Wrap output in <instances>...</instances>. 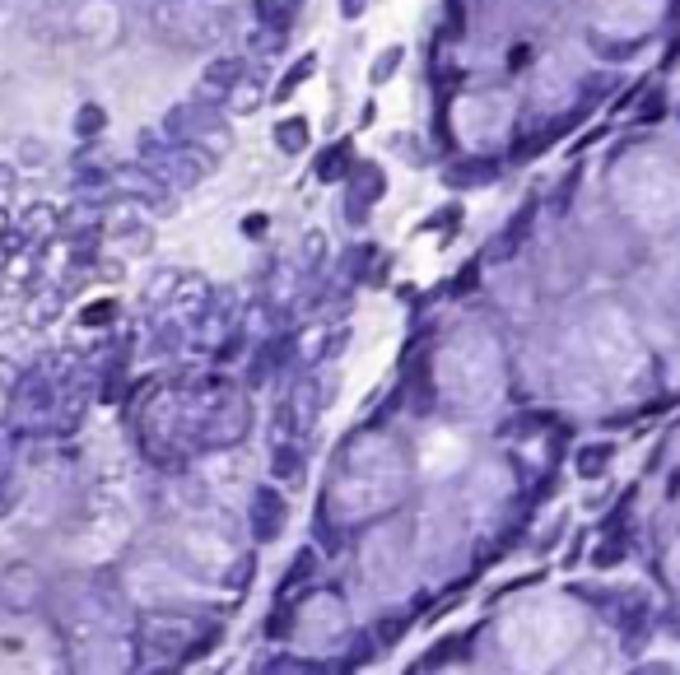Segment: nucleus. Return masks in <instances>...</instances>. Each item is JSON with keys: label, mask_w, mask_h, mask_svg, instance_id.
I'll list each match as a JSON object with an SVG mask.
<instances>
[{"label": "nucleus", "mask_w": 680, "mask_h": 675, "mask_svg": "<svg viewBox=\"0 0 680 675\" xmlns=\"http://www.w3.org/2000/svg\"><path fill=\"white\" fill-rule=\"evenodd\" d=\"M107 192L113 196H126V201H141L159 214H173L177 210V196H173V186L163 182L150 164H122L107 173Z\"/></svg>", "instance_id": "obj_1"}, {"label": "nucleus", "mask_w": 680, "mask_h": 675, "mask_svg": "<svg viewBox=\"0 0 680 675\" xmlns=\"http://www.w3.org/2000/svg\"><path fill=\"white\" fill-rule=\"evenodd\" d=\"M154 173L168 186H196V182H205L214 173V154L201 149V145H192V140H173L168 154L154 164Z\"/></svg>", "instance_id": "obj_2"}, {"label": "nucleus", "mask_w": 680, "mask_h": 675, "mask_svg": "<svg viewBox=\"0 0 680 675\" xmlns=\"http://www.w3.org/2000/svg\"><path fill=\"white\" fill-rule=\"evenodd\" d=\"M387 196V177L377 164H355L345 177V214H349V224H364L368 220V210Z\"/></svg>", "instance_id": "obj_3"}, {"label": "nucleus", "mask_w": 680, "mask_h": 675, "mask_svg": "<svg viewBox=\"0 0 680 675\" xmlns=\"http://www.w3.org/2000/svg\"><path fill=\"white\" fill-rule=\"evenodd\" d=\"M248 70H252V61H248V57H238V51H233V57H214V61L201 70L196 98H201V103H210V107L229 103V89H233V85H238V79L248 75Z\"/></svg>", "instance_id": "obj_4"}, {"label": "nucleus", "mask_w": 680, "mask_h": 675, "mask_svg": "<svg viewBox=\"0 0 680 675\" xmlns=\"http://www.w3.org/2000/svg\"><path fill=\"white\" fill-rule=\"evenodd\" d=\"M285 522H289L285 499H280L276 490H266V484H261V490L252 494V536H257V540H280Z\"/></svg>", "instance_id": "obj_5"}, {"label": "nucleus", "mask_w": 680, "mask_h": 675, "mask_svg": "<svg viewBox=\"0 0 680 675\" xmlns=\"http://www.w3.org/2000/svg\"><path fill=\"white\" fill-rule=\"evenodd\" d=\"M499 177V164L494 158H452L448 164V186H489Z\"/></svg>", "instance_id": "obj_6"}, {"label": "nucleus", "mask_w": 680, "mask_h": 675, "mask_svg": "<svg viewBox=\"0 0 680 675\" xmlns=\"http://www.w3.org/2000/svg\"><path fill=\"white\" fill-rule=\"evenodd\" d=\"M349 168H355V149H349V140H336V145H326L317 154L313 177L317 182H340V177H349Z\"/></svg>", "instance_id": "obj_7"}, {"label": "nucleus", "mask_w": 680, "mask_h": 675, "mask_svg": "<svg viewBox=\"0 0 680 675\" xmlns=\"http://www.w3.org/2000/svg\"><path fill=\"white\" fill-rule=\"evenodd\" d=\"M261 103H266V89H261L257 70H248V75H242L238 85L229 89V112H233V117H252Z\"/></svg>", "instance_id": "obj_8"}, {"label": "nucleus", "mask_w": 680, "mask_h": 675, "mask_svg": "<svg viewBox=\"0 0 680 675\" xmlns=\"http://www.w3.org/2000/svg\"><path fill=\"white\" fill-rule=\"evenodd\" d=\"M270 475L294 484V480H304V447H289V443H276L270 447Z\"/></svg>", "instance_id": "obj_9"}, {"label": "nucleus", "mask_w": 680, "mask_h": 675, "mask_svg": "<svg viewBox=\"0 0 680 675\" xmlns=\"http://www.w3.org/2000/svg\"><path fill=\"white\" fill-rule=\"evenodd\" d=\"M252 14H257V23H266V29L289 33V29H294L298 5H289V0H252Z\"/></svg>", "instance_id": "obj_10"}, {"label": "nucleus", "mask_w": 680, "mask_h": 675, "mask_svg": "<svg viewBox=\"0 0 680 675\" xmlns=\"http://www.w3.org/2000/svg\"><path fill=\"white\" fill-rule=\"evenodd\" d=\"M308 140H313V130H308L304 117H285V122L276 126V145H280V154H304Z\"/></svg>", "instance_id": "obj_11"}, {"label": "nucleus", "mask_w": 680, "mask_h": 675, "mask_svg": "<svg viewBox=\"0 0 680 675\" xmlns=\"http://www.w3.org/2000/svg\"><path fill=\"white\" fill-rule=\"evenodd\" d=\"M596 569H615V563L630 559V531H606V540L596 545Z\"/></svg>", "instance_id": "obj_12"}, {"label": "nucleus", "mask_w": 680, "mask_h": 675, "mask_svg": "<svg viewBox=\"0 0 680 675\" xmlns=\"http://www.w3.org/2000/svg\"><path fill=\"white\" fill-rule=\"evenodd\" d=\"M531 214H536V205H522L518 214H512V224L499 233V242H494V256H499V261H503V256H512V248H518L522 233L531 229Z\"/></svg>", "instance_id": "obj_13"}, {"label": "nucleus", "mask_w": 680, "mask_h": 675, "mask_svg": "<svg viewBox=\"0 0 680 675\" xmlns=\"http://www.w3.org/2000/svg\"><path fill=\"white\" fill-rule=\"evenodd\" d=\"M611 456H615V443H592V447H583V452H578V475H583V480H596V475L611 466Z\"/></svg>", "instance_id": "obj_14"}, {"label": "nucleus", "mask_w": 680, "mask_h": 675, "mask_svg": "<svg viewBox=\"0 0 680 675\" xmlns=\"http://www.w3.org/2000/svg\"><path fill=\"white\" fill-rule=\"evenodd\" d=\"M313 70H317V57H313V51H304V61H294V66H289V75L276 85V103H289V98H294V89L304 85V79H313Z\"/></svg>", "instance_id": "obj_15"}, {"label": "nucleus", "mask_w": 680, "mask_h": 675, "mask_svg": "<svg viewBox=\"0 0 680 675\" xmlns=\"http://www.w3.org/2000/svg\"><path fill=\"white\" fill-rule=\"evenodd\" d=\"M401 61H405V51H401V47H387V51H383V57H377V61H373V70H368V79H373V89H377V85H387V79H392V75L401 70Z\"/></svg>", "instance_id": "obj_16"}, {"label": "nucleus", "mask_w": 680, "mask_h": 675, "mask_svg": "<svg viewBox=\"0 0 680 675\" xmlns=\"http://www.w3.org/2000/svg\"><path fill=\"white\" fill-rule=\"evenodd\" d=\"M107 126V117H103V107L98 103H85L79 107V117H75V130H79V140H94V135Z\"/></svg>", "instance_id": "obj_17"}, {"label": "nucleus", "mask_w": 680, "mask_h": 675, "mask_svg": "<svg viewBox=\"0 0 680 675\" xmlns=\"http://www.w3.org/2000/svg\"><path fill=\"white\" fill-rule=\"evenodd\" d=\"M285 38H289V33L257 23V33H252V51H261V57H276V51H285Z\"/></svg>", "instance_id": "obj_18"}, {"label": "nucleus", "mask_w": 680, "mask_h": 675, "mask_svg": "<svg viewBox=\"0 0 680 675\" xmlns=\"http://www.w3.org/2000/svg\"><path fill=\"white\" fill-rule=\"evenodd\" d=\"M313 569H317V554H313V550H304V554H298V559L289 563V573H285V582H280V587L289 591L298 578H313Z\"/></svg>", "instance_id": "obj_19"}, {"label": "nucleus", "mask_w": 680, "mask_h": 675, "mask_svg": "<svg viewBox=\"0 0 680 675\" xmlns=\"http://www.w3.org/2000/svg\"><path fill=\"white\" fill-rule=\"evenodd\" d=\"M252 569H257V559H252V554H242V559L233 563V569H229V587H233V591H242V587L252 582Z\"/></svg>", "instance_id": "obj_20"}, {"label": "nucleus", "mask_w": 680, "mask_h": 675, "mask_svg": "<svg viewBox=\"0 0 680 675\" xmlns=\"http://www.w3.org/2000/svg\"><path fill=\"white\" fill-rule=\"evenodd\" d=\"M177 280H182L177 270H159V280H150V303H154V299H159V303H163V299H173V289H168V284H177Z\"/></svg>", "instance_id": "obj_21"}, {"label": "nucleus", "mask_w": 680, "mask_h": 675, "mask_svg": "<svg viewBox=\"0 0 680 675\" xmlns=\"http://www.w3.org/2000/svg\"><path fill=\"white\" fill-rule=\"evenodd\" d=\"M107 317H117V303L113 299H103V303H94V308H85V327H98V321H107Z\"/></svg>", "instance_id": "obj_22"}, {"label": "nucleus", "mask_w": 680, "mask_h": 675, "mask_svg": "<svg viewBox=\"0 0 680 675\" xmlns=\"http://www.w3.org/2000/svg\"><path fill=\"white\" fill-rule=\"evenodd\" d=\"M322 248H326V238H322V233L313 229V233L304 238V266H308V270H313V266L322 261Z\"/></svg>", "instance_id": "obj_23"}, {"label": "nucleus", "mask_w": 680, "mask_h": 675, "mask_svg": "<svg viewBox=\"0 0 680 675\" xmlns=\"http://www.w3.org/2000/svg\"><path fill=\"white\" fill-rule=\"evenodd\" d=\"M294 625H289V610H276V615H270L266 619V638H285Z\"/></svg>", "instance_id": "obj_24"}, {"label": "nucleus", "mask_w": 680, "mask_h": 675, "mask_svg": "<svg viewBox=\"0 0 680 675\" xmlns=\"http://www.w3.org/2000/svg\"><path fill=\"white\" fill-rule=\"evenodd\" d=\"M368 5H373V0H336L340 19H364V14H368Z\"/></svg>", "instance_id": "obj_25"}, {"label": "nucleus", "mask_w": 680, "mask_h": 675, "mask_svg": "<svg viewBox=\"0 0 680 675\" xmlns=\"http://www.w3.org/2000/svg\"><path fill=\"white\" fill-rule=\"evenodd\" d=\"M476 275H480V266H467L457 275V284H452V293H471V284H476Z\"/></svg>", "instance_id": "obj_26"}, {"label": "nucleus", "mask_w": 680, "mask_h": 675, "mask_svg": "<svg viewBox=\"0 0 680 675\" xmlns=\"http://www.w3.org/2000/svg\"><path fill=\"white\" fill-rule=\"evenodd\" d=\"M23 158H29V164H42V158H47V145H33V140H23Z\"/></svg>", "instance_id": "obj_27"}, {"label": "nucleus", "mask_w": 680, "mask_h": 675, "mask_svg": "<svg viewBox=\"0 0 680 675\" xmlns=\"http://www.w3.org/2000/svg\"><path fill=\"white\" fill-rule=\"evenodd\" d=\"M10 382H19V373L10 368V359H0V387H10Z\"/></svg>", "instance_id": "obj_28"}, {"label": "nucleus", "mask_w": 680, "mask_h": 675, "mask_svg": "<svg viewBox=\"0 0 680 675\" xmlns=\"http://www.w3.org/2000/svg\"><path fill=\"white\" fill-rule=\"evenodd\" d=\"M289 5H304V0H289Z\"/></svg>", "instance_id": "obj_29"}]
</instances>
